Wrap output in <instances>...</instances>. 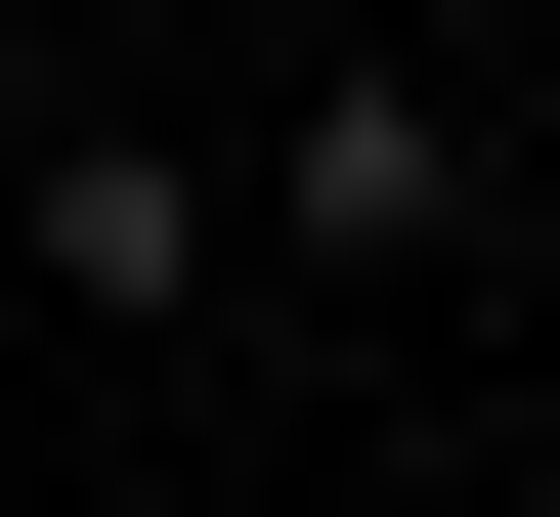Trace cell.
<instances>
[{"instance_id":"6da1fadb","label":"cell","mask_w":560,"mask_h":517,"mask_svg":"<svg viewBox=\"0 0 560 517\" xmlns=\"http://www.w3.org/2000/svg\"><path fill=\"white\" fill-rule=\"evenodd\" d=\"M431 173H475V130H431V86L346 44V86H302V130H259V259H431Z\"/></svg>"}]
</instances>
